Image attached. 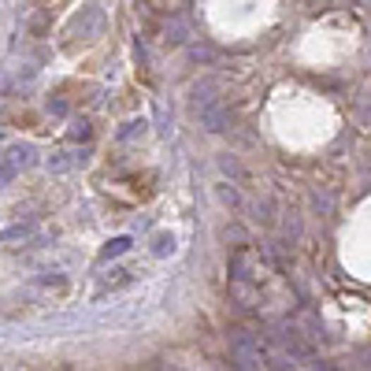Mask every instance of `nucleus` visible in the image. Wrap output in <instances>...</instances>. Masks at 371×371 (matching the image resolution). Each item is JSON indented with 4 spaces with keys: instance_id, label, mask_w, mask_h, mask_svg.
<instances>
[{
    "instance_id": "1",
    "label": "nucleus",
    "mask_w": 371,
    "mask_h": 371,
    "mask_svg": "<svg viewBox=\"0 0 371 371\" xmlns=\"http://www.w3.org/2000/svg\"><path fill=\"white\" fill-rule=\"evenodd\" d=\"M231 356H234L238 367H264L260 338H253L249 331H234L231 334Z\"/></svg>"
},
{
    "instance_id": "2",
    "label": "nucleus",
    "mask_w": 371,
    "mask_h": 371,
    "mask_svg": "<svg viewBox=\"0 0 371 371\" xmlns=\"http://www.w3.org/2000/svg\"><path fill=\"white\" fill-rule=\"evenodd\" d=\"M201 119H205V126L212 134H219V130L231 126V111H226L223 104H208V108H201Z\"/></svg>"
},
{
    "instance_id": "3",
    "label": "nucleus",
    "mask_w": 371,
    "mask_h": 371,
    "mask_svg": "<svg viewBox=\"0 0 371 371\" xmlns=\"http://www.w3.org/2000/svg\"><path fill=\"white\" fill-rule=\"evenodd\" d=\"M101 23H104V11L101 8H90V11H85V19L75 23V34H82V41H90V37L101 34Z\"/></svg>"
},
{
    "instance_id": "4",
    "label": "nucleus",
    "mask_w": 371,
    "mask_h": 371,
    "mask_svg": "<svg viewBox=\"0 0 371 371\" xmlns=\"http://www.w3.org/2000/svg\"><path fill=\"white\" fill-rule=\"evenodd\" d=\"M30 160H34V149H30V145H11L4 164H8L11 171H19V167H30Z\"/></svg>"
},
{
    "instance_id": "5",
    "label": "nucleus",
    "mask_w": 371,
    "mask_h": 371,
    "mask_svg": "<svg viewBox=\"0 0 371 371\" xmlns=\"http://www.w3.org/2000/svg\"><path fill=\"white\" fill-rule=\"evenodd\" d=\"M312 208L320 216H334V193L331 190H312Z\"/></svg>"
},
{
    "instance_id": "6",
    "label": "nucleus",
    "mask_w": 371,
    "mask_h": 371,
    "mask_svg": "<svg viewBox=\"0 0 371 371\" xmlns=\"http://www.w3.org/2000/svg\"><path fill=\"white\" fill-rule=\"evenodd\" d=\"M126 249H130V238H111L108 245L101 249V264H104V260H111V256H123Z\"/></svg>"
},
{
    "instance_id": "7",
    "label": "nucleus",
    "mask_w": 371,
    "mask_h": 371,
    "mask_svg": "<svg viewBox=\"0 0 371 371\" xmlns=\"http://www.w3.org/2000/svg\"><path fill=\"white\" fill-rule=\"evenodd\" d=\"M71 167H75L71 152H52V156H49V171H56V175H60V171H71Z\"/></svg>"
},
{
    "instance_id": "8",
    "label": "nucleus",
    "mask_w": 371,
    "mask_h": 371,
    "mask_svg": "<svg viewBox=\"0 0 371 371\" xmlns=\"http://www.w3.org/2000/svg\"><path fill=\"white\" fill-rule=\"evenodd\" d=\"M171 249H175V238H171V234H156V241H152V253H156V256H167Z\"/></svg>"
},
{
    "instance_id": "9",
    "label": "nucleus",
    "mask_w": 371,
    "mask_h": 371,
    "mask_svg": "<svg viewBox=\"0 0 371 371\" xmlns=\"http://www.w3.org/2000/svg\"><path fill=\"white\" fill-rule=\"evenodd\" d=\"M90 123H85V119H78V123H71V141H90Z\"/></svg>"
},
{
    "instance_id": "10",
    "label": "nucleus",
    "mask_w": 371,
    "mask_h": 371,
    "mask_svg": "<svg viewBox=\"0 0 371 371\" xmlns=\"http://www.w3.org/2000/svg\"><path fill=\"white\" fill-rule=\"evenodd\" d=\"M34 231V223H19V226H11V231H0V241H11V238H26Z\"/></svg>"
},
{
    "instance_id": "11",
    "label": "nucleus",
    "mask_w": 371,
    "mask_h": 371,
    "mask_svg": "<svg viewBox=\"0 0 371 371\" xmlns=\"http://www.w3.org/2000/svg\"><path fill=\"white\" fill-rule=\"evenodd\" d=\"M282 234H286L290 241H297V238H301V219H297V216H293V212H290V219H286V223H282Z\"/></svg>"
},
{
    "instance_id": "12",
    "label": "nucleus",
    "mask_w": 371,
    "mask_h": 371,
    "mask_svg": "<svg viewBox=\"0 0 371 371\" xmlns=\"http://www.w3.org/2000/svg\"><path fill=\"white\" fill-rule=\"evenodd\" d=\"M138 134H145V123H138V119H134V123H126L123 130H119L123 141H126V138H138Z\"/></svg>"
},
{
    "instance_id": "13",
    "label": "nucleus",
    "mask_w": 371,
    "mask_h": 371,
    "mask_svg": "<svg viewBox=\"0 0 371 371\" xmlns=\"http://www.w3.org/2000/svg\"><path fill=\"white\" fill-rule=\"evenodd\" d=\"M49 111H52V116H67V101H60V97H49Z\"/></svg>"
},
{
    "instance_id": "14",
    "label": "nucleus",
    "mask_w": 371,
    "mask_h": 371,
    "mask_svg": "<svg viewBox=\"0 0 371 371\" xmlns=\"http://www.w3.org/2000/svg\"><path fill=\"white\" fill-rule=\"evenodd\" d=\"M219 164H223V171H226V175H234V178L241 175V167H238V160H234V156H223Z\"/></svg>"
},
{
    "instance_id": "15",
    "label": "nucleus",
    "mask_w": 371,
    "mask_h": 371,
    "mask_svg": "<svg viewBox=\"0 0 371 371\" xmlns=\"http://www.w3.org/2000/svg\"><path fill=\"white\" fill-rule=\"evenodd\" d=\"M219 197H223L231 208H238V190H231V186H219Z\"/></svg>"
},
{
    "instance_id": "16",
    "label": "nucleus",
    "mask_w": 371,
    "mask_h": 371,
    "mask_svg": "<svg viewBox=\"0 0 371 371\" xmlns=\"http://www.w3.org/2000/svg\"><path fill=\"white\" fill-rule=\"evenodd\" d=\"M253 212H256V219H260V223H271V216H267L271 205H267V201H256V208H253Z\"/></svg>"
}]
</instances>
